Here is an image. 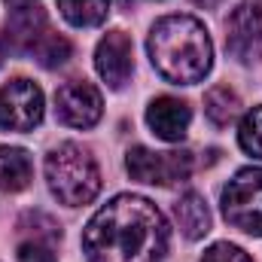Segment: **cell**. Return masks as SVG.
<instances>
[{"label": "cell", "mask_w": 262, "mask_h": 262, "mask_svg": "<svg viewBox=\"0 0 262 262\" xmlns=\"http://www.w3.org/2000/svg\"><path fill=\"white\" fill-rule=\"evenodd\" d=\"M165 213L143 195L110 198L82 232L89 262H162L168 253Z\"/></svg>", "instance_id": "cell-1"}, {"label": "cell", "mask_w": 262, "mask_h": 262, "mask_svg": "<svg viewBox=\"0 0 262 262\" xmlns=\"http://www.w3.org/2000/svg\"><path fill=\"white\" fill-rule=\"evenodd\" d=\"M156 73L177 85H195L213 67V43L207 28L192 15H165L146 40Z\"/></svg>", "instance_id": "cell-2"}, {"label": "cell", "mask_w": 262, "mask_h": 262, "mask_svg": "<svg viewBox=\"0 0 262 262\" xmlns=\"http://www.w3.org/2000/svg\"><path fill=\"white\" fill-rule=\"evenodd\" d=\"M46 183L49 192L67 207H82L101 192V171L89 149L79 143H61L46 156Z\"/></svg>", "instance_id": "cell-3"}, {"label": "cell", "mask_w": 262, "mask_h": 262, "mask_svg": "<svg viewBox=\"0 0 262 262\" xmlns=\"http://www.w3.org/2000/svg\"><path fill=\"white\" fill-rule=\"evenodd\" d=\"M223 216L238 232L262 238V168H241L226 183Z\"/></svg>", "instance_id": "cell-4"}, {"label": "cell", "mask_w": 262, "mask_h": 262, "mask_svg": "<svg viewBox=\"0 0 262 262\" xmlns=\"http://www.w3.org/2000/svg\"><path fill=\"white\" fill-rule=\"evenodd\" d=\"M131 180L152 183V186H177L186 183L192 174V152L171 149V152H152L146 146H131L125 156Z\"/></svg>", "instance_id": "cell-5"}, {"label": "cell", "mask_w": 262, "mask_h": 262, "mask_svg": "<svg viewBox=\"0 0 262 262\" xmlns=\"http://www.w3.org/2000/svg\"><path fill=\"white\" fill-rule=\"evenodd\" d=\"M43 122V92L37 82L18 76L0 85V128L34 131Z\"/></svg>", "instance_id": "cell-6"}, {"label": "cell", "mask_w": 262, "mask_h": 262, "mask_svg": "<svg viewBox=\"0 0 262 262\" xmlns=\"http://www.w3.org/2000/svg\"><path fill=\"white\" fill-rule=\"evenodd\" d=\"M226 49L238 64L262 61V9L256 3H241L229 12Z\"/></svg>", "instance_id": "cell-7"}, {"label": "cell", "mask_w": 262, "mask_h": 262, "mask_svg": "<svg viewBox=\"0 0 262 262\" xmlns=\"http://www.w3.org/2000/svg\"><path fill=\"white\" fill-rule=\"evenodd\" d=\"M101 113H104L101 92L85 79L64 82L55 92V116H58V122H64L70 128H92V125H98Z\"/></svg>", "instance_id": "cell-8"}, {"label": "cell", "mask_w": 262, "mask_h": 262, "mask_svg": "<svg viewBox=\"0 0 262 262\" xmlns=\"http://www.w3.org/2000/svg\"><path fill=\"white\" fill-rule=\"evenodd\" d=\"M95 67L113 92L128 85L131 73H134V49H131V40L125 31L104 34V40L95 49Z\"/></svg>", "instance_id": "cell-9"}, {"label": "cell", "mask_w": 262, "mask_h": 262, "mask_svg": "<svg viewBox=\"0 0 262 262\" xmlns=\"http://www.w3.org/2000/svg\"><path fill=\"white\" fill-rule=\"evenodd\" d=\"M189 122H192V110L186 101L180 98H171V95H162L156 98L149 107H146V125L152 128L156 137L168 140V143H177L186 137L189 131Z\"/></svg>", "instance_id": "cell-10"}, {"label": "cell", "mask_w": 262, "mask_h": 262, "mask_svg": "<svg viewBox=\"0 0 262 262\" xmlns=\"http://www.w3.org/2000/svg\"><path fill=\"white\" fill-rule=\"evenodd\" d=\"M49 31V18L40 6H28V9H12L9 21H6V40L12 46V52H25L31 55V49L37 46V40Z\"/></svg>", "instance_id": "cell-11"}, {"label": "cell", "mask_w": 262, "mask_h": 262, "mask_svg": "<svg viewBox=\"0 0 262 262\" xmlns=\"http://www.w3.org/2000/svg\"><path fill=\"white\" fill-rule=\"evenodd\" d=\"M31 177H34L31 156L21 146H0V189L21 192L31 186Z\"/></svg>", "instance_id": "cell-12"}, {"label": "cell", "mask_w": 262, "mask_h": 262, "mask_svg": "<svg viewBox=\"0 0 262 262\" xmlns=\"http://www.w3.org/2000/svg\"><path fill=\"white\" fill-rule=\"evenodd\" d=\"M174 216H177V226L180 232L189 238V241H198L210 232V210H207V201L198 195V192H186L174 204Z\"/></svg>", "instance_id": "cell-13"}, {"label": "cell", "mask_w": 262, "mask_h": 262, "mask_svg": "<svg viewBox=\"0 0 262 262\" xmlns=\"http://www.w3.org/2000/svg\"><path fill=\"white\" fill-rule=\"evenodd\" d=\"M241 113V98L238 92H232L229 85H213L207 95H204V116L216 125V128H226L238 119Z\"/></svg>", "instance_id": "cell-14"}, {"label": "cell", "mask_w": 262, "mask_h": 262, "mask_svg": "<svg viewBox=\"0 0 262 262\" xmlns=\"http://www.w3.org/2000/svg\"><path fill=\"white\" fill-rule=\"evenodd\" d=\"M58 9L73 28H98L110 15V0H58Z\"/></svg>", "instance_id": "cell-15"}, {"label": "cell", "mask_w": 262, "mask_h": 262, "mask_svg": "<svg viewBox=\"0 0 262 262\" xmlns=\"http://www.w3.org/2000/svg\"><path fill=\"white\" fill-rule=\"evenodd\" d=\"M31 55L37 58V64H43L46 70H55V67H64L73 55V43L67 40L64 34H55L52 28L37 40V46L31 49Z\"/></svg>", "instance_id": "cell-16"}, {"label": "cell", "mask_w": 262, "mask_h": 262, "mask_svg": "<svg viewBox=\"0 0 262 262\" xmlns=\"http://www.w3.org/2000/svg\"><path fill=\"white\" fill-rule=\"evenodd\" d=\"M18 238H43V241H61V226L43 213V210H28L18 220Z\"/></svg>", "instance_id": "cell-17"}, {"label": "cell", "mask_w": 262, "mask_h": 262, "mask_svg": "<svg viewBox=\"0 0 262 262\" xmlns=\"http://www.w3.org/2000/svg\"><path fill=\"white\" fill-rule=\"evenodd\" d=\"M238 143L247 156L262 159V104L244 113V119L238 125Z\"/></svg>", "instance_id": "cell-18"}, {"label": "cell", "mask_w": 262, "mask_h": 262, "mask_svg": "<svg viewBox=\"0 0 262 262\" xmlns=\"http://www.w3.org/2000/svg\"><path fill=\"white\" fill-rule=\"evenodd\" d=\"M58 244L55 241H43V238H21L15 256L18 262H58Z\"/></svg>", "instance_id": "cell-19"}, {"label": "cell", "mask_w": 262, "mask_h": 262, "mask_svg": "<svg viewBox=\"0 0 262 262\" xmlns=\"http://www.w3.org/2000/svg\"><path fill=\"white\" fill-rule=\"evenodd\" d=\"M201 262H253L238 244H229V241H220V244H210L204 250Z\"/></svg>", "instance_id": "cell-20"}, {"label": "cell", "mask_w": 262, "mask_h": 262, "mask_svg": "<svg viewBox=\"0 0 262 262\" xmlns=\"http://www.w3.org/2000/svg\"><path fill=\"white\" fill-rule=\"evenodd\" d=\"M40 0H6L9 9H28V6H37Z\"/></svg>", "instance_id": "cell-21"}, {"label": "cell", "mask_w": 262, "mask_h": 262, "mask_svg": "<svg viewBox=\"0 0 262 262\" xmlns=\"http://www.w3.org/2000/svg\"><path fill=\"white\" fill-rule=\"evenodd\" d=\"M12 52V46H9V40H6V34H0V67L6 61V55Z\"/></svg>", "instance_id": "cell-22"}, {"label": "cell", "mask_w": 262, "mask_h": 262, "mask_svg": "<svg viewBox=\"0 0 262 262\" xmlns=\"http://www.w3.org/2000/svg\"><path fill=\"white\" fill-rule=\"evenodd\" d=\"M195 6H201V9H213V6H220L223 0H192Z\"/></svg>", "instance_id": "cell-23"}, {"label": "cell", "mask_w": 262, "mask_h": 262, "mask_svg": "<svg viewBox=\"0 0 262 262\" xmlns=\"http://www.w3.org/2000/svg\"><path fill=\"white\" fill-rule=\"evenodd\" d=\"M134 3H137V0H119V6H122V9H131Z\"/></svg>", "instance_id": "cell-24"}]
</instances>
